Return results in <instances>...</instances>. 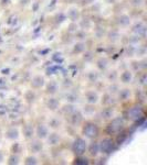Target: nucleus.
Instances as JSON below:
<instances>
[{"label": "nucleus", "instance_id": "f257e3e1", "mask_svg": "<svg viewBox=\"0 0 147 165\" xmlns=\"http://www.w3.org/2000/svg\"><path fill=\"white\" fill-rule=\"evenodd\" d=\"M124 126H125V121H124V119L121 118V117H117V118L112 119V121L108 123L106 131H107V133H110V134H116L123 130Z\"/></svg>", "mask_w": 147, "mask_h": 165}, {"label": "nucleus", "instance_id": "49530a36", "mask_svg": "<svg viewBox=\"0 0 147 165\" xmlns=\"http://www.w3.org/2000/svg\"><path fill=\"white\" fill-rule=\"evenodd\" d=\"M95 0H82V5H91Z\"/></svg>", "mask_w": 147, "mask_h": 165}, {"label": "nucleus", "instance_id": "7ed1b4c3", "mask_svg": "<svg viewBox=\"0 0 147 165\" xmlns=\"http://www.w3.org/2000/svg\"><path fill=\"white\" fill-rule=\"evenodd\" d=\"M82 132H83L84 136L87 138V139H95V138L99 136V133H100V129H99V127H97L95 123L87 122V123H85V126L83 127Z\"/></svg>", "mask_w": 147, "mask_h": 165}, {"label": "nucleus", "instance_id": "a211bd4d", "mask_svg": "<svg viewBox=\"0 0 147 165\" xmlns=\"http://www.w3.org/2000/svg\"><path fill=\"white\" fill-rule=\"evenodd\" d=\"M58 83L55 81H51L47 84V94L49 95H54L58 92Z\"/></svg>", "mask_w": 147, "mask_h": 165}, {"label": "nucleus", "instance_id": "b1692460", "mask_svg": "<svg viewBox=\"0 0 147 165\" xmlns=\"http://www.w3.org/2000/svg\"><path fill=\"white\" fill-rule=\"evenodd\" d=\"M74 164L76 165H89L90 164V161L87 157L83 156V155H78L75 157V160H74Z\"/></svg>", "mask_w": 147, "mask_h": 165}, {"label": "nucleus", "instance_id": "4468645a", "mask_svg": "<svg viewBox=\"0 0 147 165\" xmlns=\"http://www.w3.org/2000/svg\"><path fill=\"white\" fill-rule=\"evenodd\" d=\"M66 17H68L71 22H76L80 19V11L79 9L76 8H70L68 10V13H66Z\"/></svg>", "mask_w": 147, "mask_h": 165}, {"label": "nucleus", "instance_id": "37998d69", "mask_svg": "<svg viewBox=\"0 0 147 165\" xmlns=\"http://www.w3.org/2000/svg\"><path fill=\"white\" fill-rule=\"evenodd\" d=\"M92 57H93V53L92 52H85V53H84V55H83V58L85 61H91V60H92Z\"/></svg>", "mask_w": 147, "mask_h": 165}, {"label": "nucleus", "instance_id": "f8f14e48", "mask_svg": "<svg viewBox=\"0 0 147 165\" xmlns=\"http://www.w3.org/2000/svg\"><path fill=\"white\" fill-rule=\"evenodd\" d=\"M100 116H101V118H102L103 120L112 119V117L114 116V109L112 107H110V106H106V107L102 109Z\"/></svg>", "mask_w": 147, "mask_h": 165}, {"label": "nucleus", "instance_id": "cd10ccee", "mask_svg": "<svg viewBox=\"0 0 147 165\" xmlns=\"http://www.w3.org/2000/svg\"><path fill=\"white\" fill-rule=\"evenodd\" d=\"M102 104L104 106H110L111 104H112V95H111L110 92H106V94L103 95Z\"/></svg>", "mask_w": 147, "mask_h": 165}, {"label": "nucleus", "instance_id": "a878e982", "mask_svg": "<svg viewBox=\"0 0 147 165\" xmlns=\"http://www.w3.org/2000/svg\"><path fill=\"white\" fill-rule=\"evenodd\" d=\"M74 110H75V106H74V104H69V105H65L64 107L62 108L63 113H64V115H66V116L71 115Z\"/></svg>", "mask_w": 147, "mask_h": 165}, {"label": "nucleus", "instance_id": "79ce46f5", "mask_svg": "<svg viewBox=\"0 0 147 165\" xmlns=\"http://www.w3.org/2000/svg\"><path fill=\"white\" fill-rule=\"evenodd\" d=\"M84 111H85V113H93L95 111L94 107H93V105H90L86 106V107H84Z\"/></svg>", "mask_w": 147, "mask_h": 165}, {"label": "nucleus", "instance_id": "e433bc0d", "mask_svg": "<svg viewBox=\"0 0 147 165\" xmlns=\"http://www.w3.org/2000/svg\"><path fill=\"white\" fill-rule=\"evenodd\" d=\"M107 78L110 81H115L116 78H117V72L111 71L110 73H107Z\"/></svg>", "mask_w": 147, "mask_h": 165}, {"label": "nucleus", "instance_id": "20e7f679", "mask_svg": "<svg viewBox=\"0 0 147 165\" xmlns=\"http://www.w3.org/2000/svg\"><path fill=\"white\" fill-rule=\"evenodd\" d=\"M100 147V152L103 154H111L115 150V143L111 138H104L102 141L99 143Z\"/></svg>", "mask_w": 147, "mask_h": 165}, {"label": "nucleus", "instance_id": "5701e85b", "mask_svg": "<svg viewBox=\"0 0 147 165\" xmlns=\"http://www.w3.org/2000/svg\"><path fill=\"white\" fill-rule=\"evenodd\" d=\"M96 66L97 68L100 69V71H105L106 68H107L108 66V60L107 58H105V57H101L97 60L96 62Z\"/></svg>", "mask_w": 147, "mask_h": 165}, {"label": "nucleus", "instance_id": "dca6fc26", "mask_svg": "<svg viewBox=\"0 0 147 165\" xmlns=\"http://www.w3.org/2000/svg\"><path fill=\"white\" fill-rule=\"evenodd\" d=\"M116 22L120 26H128L131 24V18L127 14H121L116 19Z\"/></svg>", "mask_w": 147, "mask_h": 165}, {"label": "nucleus", "instance_id": "a18cd8bd", "mask_svg": "<svg viewBox=\"0 0 147 165\" xmlns=\"http://www.w3.org/2000/svg\"><path fill=\"white\" fill-rule=\"evenodd\" d=\"M146 79H147L146 74H143L142 76L139 77V84H141V85H143V86H144V85L146 84Z\"/></svg>", "mask_w": 147, "mask_h": 165}, {"label": "nucleus", "instance_id": "2f4dec72", "mask_svg": "<svg viewBox=\"0 0 147 165\" xmlns=\"http://www.w3.org/2000/svg\"><path fill=\"white\" fill-rule=\"evenodd\" d=\"M87 79H89L90 81H92V83H95V81L99 79V73H96V72H90L89 74H87Z\"/></svg>", "mask_w": 147, "mask_h": 165}, {"label": "nucleus", "instance_id": "473e14b6", "mask_svg": "<svg viewBox=\"0 0 147 165\" xmlns=\"http://www.w3.org/2000/svg\"><path fill=\"white\" fill-rule=\"evenodd\" d=\"M146 54V49L144 46H138V47H135V53L134 55L136 56H144Z\"/></svg>", "mask_w": 147, "mask_h": 165}, {"label": "nucleus", "instance_id": "3c124183", "mask_svg": "<svg viewBox=\"0 0 147 165\" xmlns=\"http://www.w3.org/2000/svg\"><path fill=\"white\" fill-rule=\"evenodd\" d=\"M2 161H3V154L0 152V162H2Z\"/></svg>", "mask_w": 147, "mask_h": 165}, {"label": "nucleus", "instance_id": "6ab92c4d", "mask_svg": "<svg viewBox=\"0 0 147 165\" xmlns=\"http://www.w3.org/2000/svg\"><path fill=\"white\" fill-rule=\"evenodd\" d=\"M22 131H23V136L26 139H32V136H34V128L32 124H26Z\"/></svg>", "mask_w": 147, "mask_h": 165}, {"label": "nucleus", "instance_id": "9b49d317", "mask_svg": "<svg viewBox=\"0 0 147 165\" xmlns=\"http://www.w3.org/2000/svg\"><path fill=\"white\" fill-rule=\"evenodd\" d=\"M43 149V143H42V140L36 139L32 140L31 143H30V150H31L32 153H39Z\"/></svg>", "mask_w": 147, "mask_h": 165}, {"label": "nucleus", "instance_id": "c756f323", "mask_svg": "<svg viewBox=\"0 0 147 165\" xmlns=\"http://www.w3.org/2000/svg\"><path fill=\"white\" fill-rule=\"evenodd\" d=\"M80 26H81L83 30H87L92 26V22H91V20H89V19H83V20H81V22H80Z\"/></svg>", "mask_w": 147, "mask_h": 165}, {"label": "nucleus", "instance_id": "4be33fe9", "mask_svg": "<svg viewBox=\"0 0 147 165\" xmlns=\"http://www.w3.org/2000/svg\"><path fill=\"white\" fill-rule=\"evenodd\" d=\"M133 79V74L131 71H124L121 75V81L124 84H129Z\"/></svg>", "mask_w": 147, "mask_h": 165}, {"label": "nucleus", "instance_id": "aec40b11", "mask_svg": "<svg viewBox=\"0 0 147 165\" xmlns=\"http://www.w3.org/2000/svg\"><path fill=\"white\" fill-rule=\"evenodd\" d=\"M6 136L10 140H17L19 138V130L17 128H9L6 131Z\"/></svg>", "mask_w": 147, "mask_h": 165}, {"label": "nucleus", "instance_id": "c03bdc74", "mask_svg": "<svg viewBox=\"0 0 147 165\" xmlns=\"http://www.w3.org/2000/svg\"><path fill=\"white\" fill-rule=\"evenodd\" d=\"M108 89H110V92H112V94H115V92H117L120 90L117 85H112V86H110Z\"/></svg>", "mask_w": 147, "mask_h": 165}, {"label": "nucleus", "instance_id": "ddd939ff", "mask_svg": "<svg viewBox=\"0 0 147 165\" xmlns=\"http://www.w3.org/2000/svg\"><path fill=\"white\" fill-rule=\"evenodd\" d=\"M86 151L89 152V154L93 157H96L100 153V147H99V143L97 142H92V143L87 145V149Z\"/></svg>", "mask_w": 147, "mask_h": 165}, {"label": "nucleus", "instance_id": "c9c22d12", "mask_svg": "<svg viewBox=\"0 0 147 165\" xmlns=\"http://www.w3.org/2000/svg\"><path fill=\"white\" fill-rule=\"evenodd\" d=\"M105 34V30L104 28H102V26H97L96 29H95V35H96V37H103V35Z\"/></svg>", "mask_w": 147, "mask_h": 165}, {"label": "nucleus", "instance_id": "c85d7f7f", "mask_svg": "<svg viewBox=\"0 0 147 165\" xmlns=\"http://www.w3.org/2000/svg\"><path fill=\"white\" fill-rule=\"evenodd\" d=\"M49 126L52 129H58L61 126V120L59 118H52L49 121Z\"/></svg>", "mask_w": 147, "mask_h": 165}, {"label": "nucleus", "instance_id": "39448f33", "mask_svg": "<svg viewBox=\"0 0 147 165\" xmlns=\"http://www.w3.org/2000/svg\"><path fill=\"white\" fill-rule=\"evenodd\" d=\"M127 116H128L129 120L138 121L141 119H143V117H144V109H143V107L141 105H135L129 108Z\"/></svg>", "mask_w": 147, "mask_h": 165}, {"label": "nucleus", "instance_id": "bb28decb", "mask_svg": "<svg viewBox=\"0 0 147 165\" xmlns=\"http://www.w3.org/2000/svg\"><path fill=\"white\" fill-rule=\"evenodd\" d=\"M107 37H108V40H110V41H112V42H116V41L120 40L121 34H120V32H117V31H111L110 33H108Z\"/></svg>", "mask_w": 147, "mask_h": 165}, {"label": "nucleus", "instance_id": "f03ea898", "mask_svg": "<svg viewBox=\"0 0 147 165\" xmlns=\"http://www.w3.org/2000/svg\"><path fill=\"white\" fill-rule=\"evenodd\" d=\"M87 149V142L83 138H76L74 140L73 144H72V151L74 154L78 155H84V153L86 152Z\"/></svg>", "mask_w": 147, "mask_h": 165}, {"label": "nucleus", "instance_id": "0eeeda50", "mask_svg": "<svg viewBox=\"0 0 147 165\" xmlns=\"http://www.w3.org/2000/svg\"><path fill=\"white\" fill-rule=\"evenodd\" d=\"M34 134H36L38 139H40V140L47 139L48 134H49V129H48V127L44 126V124H39L37 128L34 129Z\"/></svg>", "mask_w": 147, "mask_h": 165}, {"label": "nucleus", "instance_id": "a19ab883", "mask_svg": "<svg viewBox=\"0 0 147 165\" xmlns=\"http://www.w3.org/2000/svg\"><path fill=\"white\" fill-rule=\"evenodd\" d=\"M78 28H79V26L76 24V22H71V24H70V26H69V31L76 32L78 31Z\"/></svg>", "mask_w": 147, "mask_h": 165}, {"label": "nucleus", "instance_id": "09e8293b", "mask_svg": "<svg viewBox=\"0 0 147 165\" xmlns=\"http://www.w3.org/2000/svg\"><path fill=\"white\" fill-rule=\"evenodd\" d=\"M104 1L106 3H115L116 2V0H104Z\"/></svg>", "mask_w": 147, "mask_h": 165}, {"label": "nucleus", "instance_id": "7c9ffc66", "mask_svg": "<svg viewBox=\"0 0 147 165\" xmlns=\"http://www.w3.org/2000/svg\"><path fill=\"white\" fill-rule=\"evenodd\" d=\"M19 161H20V157H19V155L12 154L8 159V164H10V165H17V164H19Z\"/></svg>", "mask_w": 147, "mask_h": 165}, {"label": "nucleus", "instance_id": "6e6552de", "mask_svg": "<svg viewBox=\"0 0 147 165\" xmlns=\"http://www.w3.org/2000/svg\"><path fill=\"white\" fill-rule=\"evenodd\" d=\"M133 33L135 34V35H137V37H144L145 35H146V26H145L143 22H138V23H136L134 26H133Z\"/></svg>", "mask_w": 147, "mask_h": 165}, {"label": "nucleus", "instance_id": "423d86ee", "mask_svg": "<svg viewBox=\"0 0 147 165\" xmlns=\"http://www.w3.org/2000/svg\"><path fill=\"white\" fill-rule=\"evenodd\" d=\"M69 118H70V122L72 126H80L83 121V115L81 111L75 109L71 115H69Z\"/></svg>", "mask_w": 147, "mask_h": 165}, {"label": "nucleus", "instance_id": "58836bf2", "mask_svg": "<svg viewBox=\"0 0 147 165\" xmlns=\"http://www.w3.org/2000/svg\"><path fill=\"white\" fill-rule=\"evenodd\" d=\"M143 3H144V0H131V5L133 7H136V8L142 7Z\"/></svg>", "mask_w": 147, "mask_h": 165}, {"label": "nucleus", "instance_id": "f704fd0d", "mask_svg": "<svg viewBox=\"0 0 147 165\" xmlns=\"http://www.w3.org/2000/svg\"><path fill=\"white\" fill-rule=\"evenodd\" d=\"M66 100H68L70 104H74V102L78 101V95L72 94V92H69V94L66 95Z\"/></svg>", "mask_w": 147, "mask_h": 165}, {"label": "nucleus", "instance_id": "72a5a7b5", "mask_svg": "<svg viewBox=\"0 0 147 165\" xmlns=\"http://www.w3.org/2000/svg\"><path fill=\"white\" fill-rule=\"evenodd\" d=\"M24 164L27 165H36L38 164V160H37V157L36 156H28L26 159V161H24Z\"/></svg>", "mask_w": 147, "mask_h": 165}, {"label": "nucleus", "instance_id": "9d476101", "mask_svg": "<svg viewBox=\"0 0 147 165\" xmlns=\"http://www.w3.org/2000/svg\"><path fill=\"white\" fill-rule=\"evenodd\" d=\"M85 98H86L87 104H90V105H95V104L99 101V99H100L99 94H97L96 92H94V90H89V92H86Z\"/></svg>", "mask_w": 147, "mask_h": 165}, {"label": "nucleus", "instance_id": "ea45409f", "mask_svg": "<svg viewBox=\"0 0 147 165\" xmlns=\"http://www.w3.org/2000/svg\"><path fill=\"white\" fill-rule=\"evenodd\" d=\"M126 139V134L125 133H120L118 132V136H117V143L118 144H122Z\"/></svg>", "mask_w": 147, "mask_h": 165}, {"label": "nucleus", "instance_id": "8fccbe9b", "mask_svg": "<svg viewBox=\"0 0 147 165\" xmlns=\"http://www.w3.org/2000/svg\"><path fill=\"white\" fill-rule=\"evenodd\" d=\"M1 2H2L3 5H8V3L10 2V0H1Z\"/></svg>", "mask_w": 147, "mask_h": 165}, {"label": "nucleus", "instance_id": "1a4fd4ad", "mask_svg": "<svg viewBox=\"0 0 147 165\" xmlns=\"http://www.w3.org/2000/svg\"><path fill=\"white\" fill-rule=\"evenodd\" d=\"M44 85H45V79H44V77L41 76V75L34 76L31 81V87L34 89H39L44 86Z\"/></svg>", "mask_w": 147, "mask_h": 165}, {"label": "nucleus", "instance_id": "412c9836", "mask_svg": "<svg viewBox=\"0 0 147 165\" xmlns=\"http://www.w3.org/2000/svg\"><path fill=\"white\" fill-rule=\"evenodd\" d=\"M131 96H132V92L129 88L120 89V92H118V99L120 100H127L129 99Z\"/></svg>", "mask_w": 147, "mask_h": 165}, {"label": "nucleus", "instance_id": "393cba45", "mask_svg": "<svg viewBox=\"0 0 147 165\" xmlns=\"http://www.w3.org/2000/svg\"><path fill=\"white\" fill-rule=\"evenodd\" d=\"M85 51V43L84 42H78L73 47V52L75 54H81Z\"/></svg>", "mask_w": 147, "mask_h": 165}, {"label": "nucleus", "instance_id": "f3484780", "mask_svg": "<svg viewBox=\"0 0 147 165\" xmlns=\"http://www.w3.org/2000/svg\"><path fill=\"white\" fill-rule=\"evenodd\" d=\"M60 106V101H59L58 98H54V97H51L47 100V107L48 109L50 110H57Z\"/></svg>", "mask_w": 147, "mask_h": 165}, {"label": "nucleus", "instance_id": "2eb2a0df", "mask_svg": "<svg viewBox=\"0 0 147 165\" xmlns=\"http://www.w3.org/2000/svg\"><path fill=\"white\" fill-rule=\"evenodd\" d=\"M47 140H48V144H49V145H57V144H59V142H60L61 138L57 132H52V133L48 134Z\"/></svg>", "mask_w": 147, "mask_h": 165}, {"label": "nucleus", "instance_id": "4c0bfd02", "mask_svg": "<svg viewBox=\"0 0 147 165\" xmlns=\"http://www.w3.org/2000/svg\"><path fill=\"white\" fill-rule=\"evenodd\" d=\"M34 98H36V95H34V92L32 90H30V92H28L26 94V99L28 102H33Z\"/></svg>", "mask_w": 147, "mask_h": 165}, {"label": "nucleus", "instance_id": "de8ad7c7", "mask_svg": "<svg viewBox=\"0 0 147 165\" xmlns=\"http://www.w3.org/2000/svg\"><path fill=\"white\" fill-rule=\"evenodd\" d=\"M76 34H78V37H80L79 39H84V37H85V33H84V32H82V33L79 32V33H76Z\"/></svg>", "mask_w": 147, "mask_h": 165}]
</instances>
